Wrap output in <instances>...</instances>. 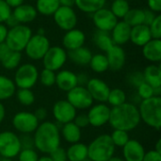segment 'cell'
I'll list each match as a JSON object with an SVG mask.
<instances>
[{
  "label": "cell",
  "mask_w": 161,
  "mask_h": 161,
  "mask_svg": "<svg viewBox=\"0 0 161 161\" xmlns=\"http://www.w3.org/2000/svg\"><path fill=\"white\" fill-rule=\"evenodd\" d=\"M108 161H125L124 160V158H120V157H115V156H113L111 158H109Z\"/></svg>",
  "instance_id": "e7e4bbea"
},
{
  "label": "cell",
  "mask_w": 161,
  "mask_h": 161,
  "mask_svg": "<svg viewBox=\"0 0 161 161\" xmlns=\"http://www.w3.org/2000/svg\"><path fill=\"white\" fill-rule=\"evenodd\" d=\"M38 68L32 63L20 65L15 72L13 82L18 89H32L39 80Z\"/></svg>",
  "instance_id": "8992f818"
},
{
  "label": "cell",
  "mask_w": 161,
  "mask_h": 161,
  "mask_svg": "<svg viewBox=\"0 0 161 161\" xmlns=\"http://www.w3.org/2000/svg\"><path fill=\"white\" fill-rule=\"evenodd\" d=\"M142 56L152 63H159L161 60V40L152 39L142 47Z\"/></svg>",
  "instance_id": "603a6c76"
},
{
  "label": "cell",
  "mask_w": 161,
  "mask_h": 161,
  "mask_svg": "<svg viewBox=\"0 0 161 161\" xmlns=\"http://www.w3.org/2000/svg\"><path fill=\"white\" fill-rule=\"evenodd\" d=\"M11 13L20 25H27L33 22L38 15L34 6L25 3L14 8Z\"/></svg>",
  "instance_id": "ffe728a7"
},
{
  "label": "cell",
  "mask_w": 161,
  "mask_h": 161,
  "mask_svg": "<svg viewBox=\"0 0 161 161\" xmlns=\"http://www.w3.org/2000/svg\"><path fill=\"white\" fill-rule=\"evenodd\" d=\"M49 157L53 161H68L67 159V155H66V150L61 148L60 146L55 149L53 152L49 154Z\"/></svg>",
  "instance_id": "bcb514c9"
},
{
  "label": "cell",
  "mask_w": 161,
  "mask_h": 161,
  "mask_svg": "<svg viewBox=\"0 0 161 161\" xmlns=\"http://www.w3.org/2000/svg\"><path fill=\"white\" fill-rule=\"evenodd\" d=\"M22 60V54L21 52H15V51H10L6 58L0 61L2 66L7 69V70H14L17 69L20 66Z\"/></svg>",
  "instance_id": "d590c367"
},
{
  "label": "cell",
  "mask_w": 161,
  "mask_h": 161,
  "mask_svg": "<svg viewBox=\"0 0 161 161\" xmlns=\"http://www.w3.org/2000/svg\"><path fill=\"white\" fill-rule=\"evenodd\" d=\"M112 42L116 45L123 46L130 41L131 26L124 21H118L112 30L109 32Z\"/></svg>",
  "instance_id": "44dd1931"
},
{
  "label": "cell",
  "mask_w": 161,
  "mask_h": 161,
  "mask_svg": "<svg viewBox=\"0 0 161 161\" xmlns=\"http://www.w3.org/2000/svg\"><path fill=\"white\" fill-rule=\"evenodd\" d=\"M138 107L133 103H125L119 107L110 108L108 124L113 129L129 132L141 124Z\"/></svg>",
  "instance_id": "7a4b0ae2"
},
{
  "label": "cell",
  "mask_w": 161,
  "mask_h": 161,
  "mask_svg": "<svg viewBox=\"0 0 161 161\" xmlns=\"http://www.w3.org/2000/svg\"><path fill=\"white\" fill-rule=\"evenodd\" d=\"M155 151H157L158 153H159L161 154V140L159 139L158 142H157V143H156V147H155V149H154Z\"/></svg>",
  "instance_id": "6125c7cd"
},
{
  "label": "cell",
  "mask_w": 161,
  "mask_h": 161,
  "mask_svg": "<svg viewBox=\"0 0 161 161\" xmlns=\"http://www.w3.org/2000/svg\"><path fill=\"white\" fill-rule=\"evenodd\" d=\"M90 125L93 127H101L108 124L110 116V108L106 103H98L92 105L87 113Z\"/></svg>",
  "instance_id": "5bb4252c"
},
{
  "label": "cell",
  "mask_w": 161,
  "mask_h": 161,
  "mask_svg": "<svg viewBox=\"0 0 161 161\" xmlns=\"http://www.w3.org/2000/svg\"><path fill=\"white\" fill-rule=\"evenodd\" d=\"M56 85L62 92H68L77 86L76 74L70 70H60L56 74Z\"/></svg>",
  "instance_id": "7402d4cb"
},
{
  "label": "cell",
  "mask_w": 161,
  "mask_h": 161,
  "mask_svg": "<svg viewBox=\"0 0 161 161\" xmlns=\"http://www.w3.org/2000/svg\"><path fill=\"white\" fill-rule=\"evenodd\" d=\"M5 117H6V108H5V106L0 102V125L4 121Z\"/></svg>",
  "instance_id": "94428289"
},
{
  "label": "cell",
  "mask_w": 161,
  "mask_h": 161,
  "mask_svg": "<svg viewBox=\"0 0 161 161\" xmlns=\"http://www.w3.org/2000/svg\"><path fill=\"white\" fill-rule=\"evenodd\" d=\"M107 0H75V5L78 9L85 13H91L97 11L98 9L106 6Z\"/></svg>",
  "instance_id": "4dcf8cb0"
},
{
  "label": "cell",
  "mask_w": 161,
  "mask_h": 161,
  "mask_svg": "<svg viewBox=\"0 0 161 161\" xmlns=\"http://www.w3.org/2000/svg\"><path fill=\"white\" fill-rule=\"evenodd\" d=\"M59 130L61 138L70 144L79 142L81 140V128H79L74 122L62 125V127Z\"/></svg>",
  "instance_id": "d4e9b609"
},
{
  "label": "cell",
  "mask_w": 161,
  "mask_h": 161,
  "mask_svg": "<svg viewBox=\"0 0 161 161\" xmlns=\"http://www.w3.org/2000/svg\"><path fill=\"white\" fill-rule=\"evenodd\" d=\"M141 121L148 126L159 130L161 127V97L153 96L142 100L138 107Z\"/></svg>",
  "instance_id": "3957f363"
},
{
  "label": "cell",
  "mask_w": 161,
  "mask_h": 161,
  "mask_svg": "<svg viewBox=\"0 0 161 161\" xmlns=\"http://www.w3.org/2000/svg\"><path fill=\"white\" fill-rule=\"evenodd\" d=\"M16 92V86L12 79L0 75V102L8 100Z\"/></svg>",
  "instance_id": "f546056e"
},
{
  "label": "cell",
  "mask_w": 161,
  "mask_h": 161,
  "mask_svg": "<svg viewBox=\"0 0 161 161\" xmlns=\"http://www.w3.org/2000/svg\"><path fill=\"white\" fill-rule=\"evenodd\" d=\"M39 79L44 87H52L56 84V72L43 68L39 74Z\"/></svg>",
  "instance_id": "ab89813d"
},
{
  "label": "cell",
  "mask_w": 161,
  "mask_h": 161,
  "mask_svg": "<svg viewBox=\"0 0 161 161\" xmlns=\"http://www.w3.org/2000/svg\"><path fill=\"white\" fill-rule=\"evenodd\" d=\"M148 9L154 11L155 13H159L161 11V0H147Z\"/></svg>",
  "instance_id": "f907efd6"
},
{
  "label": "cell",
  "mask_w": 161,
  "mask_h": 161,
  "mask_svg": "<svg viewBox=\"0 0 161 161\" xmlns=\"http://www.w3.org/2000/svg\"><path fill=\"white\" fill-rule=\"evenodd\" d=\"M37 161H53V160L51 159V158H50L49 156H42V157H41V158H39Z\"/></svg>",
  "instance_id": "be15d7a7"
},
{
  "label": "cell",
  "mask_w": 161,
  "mask_h": 161,
  "mask_svg": "<svg viewBox=\"0 0 161 161\" xmlns=\"http://www.w3.org/2000/svg\"><path fill=\"white\" fill-rule=\"evenodd\" d=\"M149 30L152 36V39L161 40V15L158 14L155 20L150 24Z\"/></svg>",
  "instance_id": "b9f144b4"
},
{
  "label": "cell",
  "mask_w": 161,
  "mask_h": 161,
  "mask_svg": "<svg viewBox=\"0 0 161 161\" xmlns=\"http://www.w3.org/2000/svg\"><path fill=\"white\" fill-rule=\"evenodd\" d=\"M17 157L18 161H37L40 158L35 149H22Z\"/></svg>",
  "instance_id": "7bdbcfd3"
},
{
  "label": "cell",
  "mask_w": 161,
  "mask_h": 161,
  "mask_svg": "<svg viewBox=\"0 0 161 161\" xmlns=\"http://www.w3.org/2000/svg\"><path fill=\"white\" fill-rule=\"evenodd\" d=\"M144 155L145 149L137 140H129L123 147V158L125 161H142Z\"/></svg>",
  "instance_id": "d6986e66"
},
{
  "label": "cell",
  "mask_w": 161,
  "mask_h": 161,
  "mask_svg": "<svg viewBox=\"0 0 161 161\" xmlns=\"http://www.w3.org/2000/svg\"><path fill=\"white\" fill-rule=\"evenodd\" d=\"M142 161H161V154L155 150H150L145 152Z\"/></svg>",
  "instance_id": "681fc988"
},
{
  "label": "cell",
  "mask_w": 161,
  "mask_h": 161,
  "mask_svg": "<svg viewBox=\"0 0 161 161\" xmlns=\"http://www.w3.org/2000/svg\"><path fill=\"white\" fill-rule=\"evenodd\" d=\"M89 65L94 73L103 74L107 72L108 70V61L106 54L98 53L92 55Z\"/></svg>",
  "instance_id": "d6a6232c"
},
{
  "label": "cell",
  "mask_w": 161,
  "mask_h": 161,
  "mask_svg": "<svg viewBox=\"0 0 161 161\" xmlns=\"http://www.w3.org/2000/svg\"><path fill=\"white\" fill-rule=\"evenodd\" d=\"M159 14V13H158ZM158 13H155L154 11L150 10V9H144V20H143V25H150V24L155 20V18L157 17Z\"/></svg>",
  "instance_id": "816d5d0a"
},
{
  "label": "cell",
  "mask_w": 161,
  "mask_h": 161,
  "mask_svg": "<svg viewBox=\"0 0 161 161\" xmlns=\"http://www.w3.org/2000/svg\"><path fill=\"white\" fill-rule=\"evenodd\" d=\"M68 59L67 51L61 46H50L48 51L42 58V64L44 69L53 72L59 71Z\"/></svg>",
  "instance_id": "9c48e42d"
},
{
  "label": "cell",
  "mask_w": 161,
  "mask_h": 161,
  "mask_svg": "<svg viewBox=\"0 0 161 161\" xmlns=\"http://www.w3.org/2000/svg\"><path fill=\"white\" fill-rule=\"evenodd\" d=\"M93 42L95 45L104 52H107L114 45L110 33L101 30H96L93 36Z\"/></svg>",
  "instance_id": "1f68e13d"
},
{
  "label": "cell",
  "mask_w": 161,
  "mask_h": 161,
  "mask_svg": "<svg viewBox=\"0 0 161 161\" xmlns=\"http://www.w3.org/2000/svg\"><path fill=\"white\" fill-rule=\"evenodd\" d=\"M150 40H152V36H151L148 25L142 24V25L131 27L130 41L136 46L142 47Z\"/></svg>",
  "instance_id": "cb8c5ba5"
},
{
  "label": "cell",
  "mask_w": 161,
  "mask_h": 161,
  "mask_svg": "<svg viewBox=\"0 0 161 161\" xmlns=\"http://www.w3.org/2000/svg\"><path fill=\"white\" fill-rule=\"evenodd\" d=\"M109 136H110V139L115 147L123 148L127 143V142L130 140L128 132L119 130V129H114L113 132L111 133V135H109Z\"/></svg>",
  "instance_id": "f35d334b"
},
{
  "label": "cell",
  "mask_w": 161,
  "mask_h": 161,
  "mask_svg": "<svg viewBox=\"0 0 161 161\" xmlns=\"http://www.w3.org/2000/svg\"><path fill=\"white\" fill-rule=\"evenodd\" d=\"M85 42H86L85 33L76 27L69 31H66L62 38L63 48L68 51H72L81 46H84Z\"/></svg>",
  "instance_id": "ac0fdd59"
},
{
  "label": "cell",
  "mask_w": 161,
  "mask_h": 161,
  "mask_svg": "<svg viewBox=\"0 0 161 161\" xmlns=\"http://www.w3.org/2000/svg\"><path fill=\"white\" fill-rule=\"evenodd\" d=\"M11 8L5 2L0 0V24H4L11 14Z\"/></svg>",
  "instance_id": "f6af8a7d"
},
{
  "label": "cell",
  "mask_w": 161,
  "mask_h": 161,
  "mask_svg": "<svg viewBox=\"0 0 161 161\" xmlns=\"http://www.w3.org/2000/svg\"><path fill=\"white\" fill-rule=\"evenodd\" d=\"M50 41L45 35L41 34H32L30 37L25 51L26 56L32 60L42 59L45 53L50 48Z\"/></svg>",
  "instance_id": "52a82bcc"
},
{
  "label": "cell",
  "mask_w": 161,
  "mask_h": 161,
  "mask_svg": "<svg viewBox=\"0 0 161 161\" xmlns=\"http://www.w3.org/2000/svg\"><path fill=\"white\" fill-rule=\"evenodd\" d=\"M5 2H6L11 8H16V7L22 5V4L25 2V0H5Z\"/></svg>",
  "instance_id": "680465c9"
},
{
  "label": "cell",
  "mask_w": 161,
  "mask_h": 161,
  "mask_svg": "<svg viewBox=\"0 0 161 161\" xmlns=\"http://www.w3.org/2000/svg\"><path fill=\"white\" fill-rule=\"evenodd\" d=\"M34 115L36 116V118L38 119L39 122H43L47 117V110L44 108H39L34 112Z\"/></svg>",
  "instance_id": "f5cc1de1"
},
{
  "label": "cell",
  "mask_w": 161,
  "mask_h": 161,
  "mask_svg": "<svg viewBox=\"0 0 161 161\" xmlns=\"http://www.w3.org/2000/svg\"><path fill=\"white\" fill-rule=\"evenodd\" d=\"M137 95L141 98V100L149 99L155 96L154 88L149 84H147L146 82H143L137 88Z\"/></svg>",
  "instance_id": "60d3db41"
},
{
  "label": "cell",
  "mask_w": 161,
  "mask_h": 161,
  "mask_svg": "<svg viewBox=\"0 0 161 161\" xmlns=\"http://www.w3.org/2000/svg\"><path fill=\"white\" fill-rule=\"evenodd\" d=\"M0 161H13L11 158H2Z\"/></svg>",
  "instance_id": "03108f58"
},
{
  "label": "cell",
  "mask_w": 161,
  "mask_h": 161,
  "mask_svg": "<svg viewBox=\"0 0 161 161\" xmlns=\"http://www.w3.org/2000/svg\"><path fill=\"white\" fill-rule=\"evenodd\" d=\"M114 146L108 134L96 137L88 145V159L90 161H108L115 154Z\"/></svg>",
  "instance_id": "277c9868"
},
{
  "label": "cell",
  "mask_w": 161,
  "mask_h": 161,
  "mask_svg": "<svg viewBox=\"0 0 161 161\" xmlns=\"http://www.w3.org/2000/svg\"><path fill=\"white\" fill-rule=\"evenodd\" d=\"M53 18L55 24L65 32L75 28L78 22L76 12L73 8L70 7L60 6L53 14Z\"/></svg>",
  "instance_id": "7c38bea8"
},
{
  "label": "cell",
  "mask_w": 161,
  "mask_h": 161,
  "mask_svg": "<svg viewBox=\"0 0 161 161\" xmlns=\"http://www.w3.org/2000/svg\"><path fill=\"white\" fill-rule=\"evenodd\" d=\"M128 82L133 87L138 88L142 83L144 82V78H143L142 73V72H134V73L130 74L129 76H128Z\"/></svg>",
  "instance_id": "7dc6e473"
},
{
  "label": "cell",
  "mask_w": 161,
  "mask_h": 161,
  "mask_svg": "<svg viewBox=\"0 0 161 161\" xmlns=\"http://www.w3.org/2000/svg\"><path fill=\"white\" fill-rule=\"evenodd\" d=\"M86 89L93 101L98 103H107L110 89L105 81L100 78H90L86 85Z\"/></svg>",
  "instance_id": "2e32d148"
},
{
  "label": "cell",
  "mask_w": 161,
  "mask_h": 161,
  "mask_svg": "<svg viewBox=\"0 0 161 161\" xmlns=\"http://www.w3.org/2000/svg\"><path fill=\"white\" fill-rule=\"evenodd\" d=\"M60 6L73 8L75 5V0H58Z\"/></svg>",
  "instance_id": "91938a15"
},
{
  "label": "cell",
  "mask_w": 161,
  "mask_h": 161,
  "mask_svg": "<svg viewBox=\"0 0 161 161\" xmlns=\"http://www.w3.org/2000/svg\"><path fill=\"white\" fill-rule=\"evenodd\" d=\"M76 77H77V86L86 87L87 83H88L89 80H90L89 76H88L86 74H79V75H76Z\"/></svg>",
  "instance_id": "db71d44e"
},
{
  "label": "cell",
  "mask_w": 161,
  "mask_h": 161,
  "mask_svg": "<svg viewBox=\"0 0 161 161\" xmlns=\"http://www.w3.org/2000/svg\"><path fill=\"white\" fill-rule=\"evenodd\" d=\"M19 140H20V144H21V150L22 149H35L34 140L31 134H22V136L19 137Z\"/></svg>",
  "instance_id": "ee69618b"
},
{
  "label": "cell",
  "mask_w": 161,
  "mask_h": 161,
  "mask_svg": "<svg viewBox=\"0 0 161 161\" xmlns=\"http://www.w3.org/2000/svg\"><path fill=\"white\" fill-rule=\"evenodd\" d=\"M106 56L108 61V69L118 72L124 68L126 60V55L122 46L114 44L106 52Z\"/></svg>",
  "instance_id": "e0dca14e"
},
{
  "label": "cell",
  "mask_w": 161,
  "mask_h": 161,
  "mask_svg": "<svg viewBox=\"0 0 161 161\" xmlns=\"http://www.w3.org/2000/svg\"><path fill=\"white\" fill-rule=\"evenodd\" d=\"M123 19V21L125 22L131 27L142 25L144 20V9L130 8Z\"/></svg>",
  "instance_id": "836d02e7"
},
{
  "label": "cell",
  "mask_w": 161,
  "mask_h": 161,
  "mask_svg": "<svg viewBox=\"0 0 161 161\" xmlns=\"http://www.w3.org/2000/svg\"><path fill=\"white\" fill-rule=\"evenodd\" d=\"M33 140L35 149L42 154L49 155L60 146V130L55 123L43 121L33 133Z\"/></svg>",
  "instance_id": "6da1fadb"
},
{
  "label": "cell",
  "mask_w": 161,
  "mask_h": 161,
  "mask_svg": "<svg viewBox=\"0 0 161 161\" xmlns=\"http://www.w3.org/2000/svg\"><path fill=\"white\" fill-rule=\"evenodd\" d=\"M21 151L19 137L11 131L0 132V156L5 158H14Z\"/></svg>",
  "instance_id": "ba28073f"
},
{
  "label": "cell",
  "mask_w": 161,
  "mask_h": 161,
  "mask_svg": "<svg viewBox=\"0 0 161 161\" xmlns=\"http://www.w3.org/2000/svg\"><path fill=\"white\" fill-rule=\"evenodd\" d=\"M10 51L11 50L8 47V45L5 42L0 43V61H2Z\"/></svg>",
  "instance_id": "11a10c76"
},
{
  "label": "cell",
  "mask_w": 161,
  "mask_h": 161,
  "mask_svg": "<svg viewBox=\"0 0 161 161\" xmlns=\"http://www.w3.org/2000/svg\"><path fill=\"white\" fill-rule=\"evenodd\" d=\"M8 28L6 26L5 24H0V43L5 42L7 34H8Z\"/></svg>",
  "instance_id": "9f6ffc18"
},
{
  "label": "cell",
  "mask_w": 161,
  "mask_h": 161,
  "mask_svg": "<svg viewBox=\"0 0 161 161\" xmlns=\"http://www.w3.org/2000/svg\"><path fill=\"white\" fill-rule=\"evenodd\" d=\"M15 94L18 102L23 106L29 107L35 102V95L30 89H18Z\"/></svg>",
  "instance_id": "74e56055"
},
{
  "label": "cell",
  "mask_w": 161,
  "mask_h": 161,
  "mask_svg": "<svg viewBox=\"0 0 161 161\" xmlns=\"http://www.w3.org/2000/svg\"><path fill=\"white\" fill-rule=\"evenodd\" d=\"M126 99H127L126 93L123 90L117 88V89L110 90L107 102L112 108H115V107H119V106L126 103Z\"/></svg>",
  "instance_id": "8d00e7d4"
},
{
  "label": "cell",
  "mask_w": 161,
  "mask_h": 161,
  "mask_svg": "<svg viewBox=\"0 0 161 161\" xmlns=\"http://www.w3.org/2000/svg\"><path fill=\"white\" fill-rule=\"evenodd\" d=\"M4 24L6 25V26H7L8 28H11V27H14V26L20 25V24L17 22V20L14 18V16L12 15V13L10 14V16L7 19V21H6Z\"/></svg>",
  "instance_id": "6f0895ef"
},
{
  "label": "cell",
  "mask_w": 161,
  "mask_h": 161,
  "mask_svg": "<svg viewBox=\"0 0 161 161\" xmlns=\"http://www.w3.org/2000/svg\"><path fill=\"white\" fill-rule=\"evenodd\" d=\"M66 100L76 109H89L93 105V99L89 93L86 87L76 86L67 92Z\"/></svg>",
  "instance_id": "8fae6325"
},
{
  "label": "cell",
  "mask_w": 161,
  "mask_h": 161,
  "mask_svg": "<svg viewBox=\"0 0 161 161\" xmlns=\"http://www.w3.org/2000/svg\"><path fill=\"white\" fill-rule=\"evenodd\" d=\"M118 21L119 20L111 12V10L106 7L92 13V22L97 30L110 32Z\"/></svg>",
  "instance_id": "4fadbf2b"
},
{
  "label": "cell",
  "mask_w": 161,
  "mask_h": 161,
  "mask_svg": "<svg viewBox=\"0 0 161 161\" xmlns=\"http://www.w3.org/2000/svg\"><path fill=\"white\" fill-rule=\"evenodd\" d=\"M130 8L128 0H113L109 9L117 19H123Z\"/></svg>",
  "instance_id": "e575fe53"
},
{
  "label": "cell",
  "mask_w": 161,
  "mask_h": 161,
  "mask_svg": "<svg viewBox=\"0 0 161 161\" xmlns=\"http://www.w3.org/2000/svg\"><path fill=\"white\" fill-rule=\"evenodd\" d=\"M39 125L40 122L34 113L29 111L17 112L12 118V125L14 129L22 134H33Z\"/></svg>",
  "instance_id": "30bf717a"
},
{
  "label": "cell",
  "mask_w": 161,
  "mask_h": 161,
  "mask_svg": "<svg viewBox=\"0 0 161 161\" xmlns=\"http://www.w3.org/2000/svg\"><path fill=\"white\" fill-rule=\"evenodd\" d=\"M68 161H85L88 159V145L82 142L73 143L66 150Z\"/></svg>",
  "instance_id": "83f0119b"
},
{
  "label": "cell",
  "mask_w": 161,
  "mask_h": 161,
  "mask_svg": "<svg viewBox=\"0 0 161 161\" xmlns=\"http://www.w3.org/2000/svg\"><path fill=\"white\" fill-rule=\"evenodd\" d=\"M59 7L58 0H37L35 5L37 12L42 16H53Z\"/></svg>",
  "instance_id": "f1b7e54d"
},
{
  "label": "cell",
  "mask_w": 161,
  "mask_h": 161,
  "mask_svg": "<svg viewBox=\"0 0 161 161\" xmlns=\"http://www.w3.org/2000/svg\"><path fill=\"white\" fill-rule=\"evenodd\" d=\"M92 55L93 54L92 53V51L88 47H85V46H81V47H79L77 49L67 52L68 58L75 64L80 65V66L89 65Z\"/></svg>",
  "instance_id": "4316f807"
},
{
  "label": "cell",
  "mask_w": 161,
  "mask_h": 161,
  "mask_svg": "<svg viewBox=\"0 0 161 161\" xmlns=\"http://www.w3.org/2000/svg\"><path fill=\"white\" fill-rule=\"evenodd\" d=\"M76 109L67 101L59 100L56 102L52 108V114L57 123L65 125L74 121L76 116Z\"/></svg>",
  "instance_id": "9a60e30c"
},
{
  "label": "cell",
  "mask_w": 161,
  "mask_h": 161,
  "mask_svg": "<svg viewBox=\"0 0 161 161\" xmlns=\"http://www.w3.org/2000/svg\"><path fill=\"white\" fill-rule=\"evenodd\" d=\"M144 82L152 86L154 89L161 88V68L158 64L148 65L142 72Z\"/></svg>",
  "instance_id": "484cf974"
},
{
  "label": "cell",
  "mask_w": 161,
  "mask_h": 161,
  "mask_svg": "<svg viewBox=\"0 0 161 161\" xmlns=\"http://www.w3.org/2000/svg\"><path fill=\"white\" fill-rule=\"evenodd\" d=\"M79 128H85L87 126L90 125V122H89V118L88 115L85 113H81V114H76V116L75 117L74 121H73Z\"/></svg>",
  "instance_id": "c3c4849f"
},
{
  "label": "cell",
  "mask_w": 161,
  "mask_h": 161,
  "mask_svg": "<svg viewBox=\"0 0 161 161\" xmlns=\"http://www.w3.org/2000/svg\"><path fill=\"white\" fill-rule=\"evenodd\" d=\"M32 30L26 25H18L14 27L8 28L5 43L11 51L22 52L25 50L30 37Z\"/></svg>",
  "instance_id": "5b68a950"
}]
</instances>
